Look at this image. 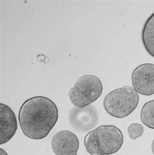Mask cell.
<instances>
[{
  "instance_id": "obj_7",
  "label": "cell",
  "mask_w": 154,
  "mask_h": 155,
  "mask_svg": "<svg viewBox=\"0 0 154 155\" xmlns=\"http://www.w3.org/2000/svg\"><path fill=\"white\" fill-rule=\"evenodd\" d=\"M18 128L16 115L10 107L0 104V145L6 143L15 134Z\"/></svg>"
},
{
  "instance_id": "obj_6",
  "label": "cell",
  "mask_w": 154,
  "mask_h": 155,
  "mask_svg": "<svg viewBox=\"0 0 154 155\" xmlns=\"http://www.w3.org/2000/svg\"><path fill=\"white\" fill-rule=\"evenodd\" d=\"M51 147L56 155H78L79 141L74 133L63 130L53 136Z\"/></svg>"
},
{
  "instance_id": "obj_10",
  "label": "cell",
  "mask_w": 154,
  "mask_h": 155,
  "mask_svg": "<svg viewBox=\"0 0 154 155\" xmlns=\"http://www.w3.org/2000/svg\"><path fill=\"white\" fill-rule=\"evenodd\" d=\"M127 134L131 140H135L144 134V127L138 123H131L127 127Z\"/></svg>"
},
{
  "instance_id": "obj_12",
  "label": "cell",
  "mask_w": 154,
  "mask_h": 155,
  "mask_svg": "<svg viewBox=\"0 0 154 155\" xmlns=\"http://www.w3.org/2000/svg\"><path fill=\"white\" fill-rule=\"evenodd\" d=\"M152 153L154 154V139L152 141Z\"/></svg>"
},
{
  "instance_id": "obj_8",
  "label": "cell",
  "mask_w": 154,
  "mask_h": 155,
  "mask_svg": "<svg viewBox=\"0 0 154 155\" xmlns=\"http://www.w3.org/2000/svg\"><path fill=\"white\" fill-rule=\"evenodd\" d=\"M141 37L145 50L154 58V12L145 22Z\"/></svg>"
},
{
  "instance_id": "obj_11",
  "label": "cell",
  "mask_w": 154,
  "mask_h": 155,
  "mask_svg": "<svg viewBox=\"0 0 154 155\" xmlns=\"http://www.w3.org/2000/svg\"><path fill=\"white\" fill-rule=\"evenodd\" d=\"M0 155H8L7 152L3 149H0Z\"/></svg>"
},
{
  "instance_id": "obj_2",
  "label": "cell",
  "mask_w": 154,
  "mask_h": 155,
  "mask_svg": "<svg viewBox=\"0 0 154 155\" xmlns=\"http://www.w3.org/2000/svg\"><path fill=\"white\" fill-rule=\"evenodd\" d=\"M124 143L122 131L114 125H101L88 132L84 139L91 155H110L117 153Z\"/></svg>"
},
{
  "instance_id": "obj_5",
  "label": "cell",
  "mask_w": 154,
  "mask_h": 155,
  "mask_svg": "<svg viewBox=\"0 0 154 155\" xmlns=\"http://www.w3.org/2000/svg\"><path fill=\"white\" fill-rule=\"evenodd\" d=\"M131 78L136 92L145 96L154 94V64L144 63L138 66L133 72Z\"/></svg>"
},
{
  "instance_id": "obj_3",
  "label": "cell",
  "mask_w": 154,
  "mask_h": 155,
  "mask_svg": "<svg viewBox=\"0 0 154 155\" xmlns=\"http://www.w3.org/2000/svg\"><path fill=\"white\" fill-rule=\"evenodd\" d=\"M139 96L133 87L130 86L118 88L109 93L104 100L105 111L110 115L123 119L130 115L137 107Z\"/></svg>"
},
{
  "instance_id": "obj_9",
  "label": "cell",
  "mask_w": 154,
  "mask_h": 155,
  "mask_svg": "<svg viewBox=\"0 0 154 155\" xmlns=\"http://www.w3.org/2000/svg\"><path fill=\"white\" fill-rule=\"evenodd\" d=\"M142 123L147 127L154 129V100L144 104L140 114Z\"/></svg>"
},
{
  "instance_id": "obj_1",
  "label": "cell",
  "mask_w": 154,
  "mask_h": 155,
  "mask_svg": "<svg viewBox=\"0 0 154 155\" xmlns=\"http://www.w3.org/2000/svg\"><path fill=\"white\" fill-rule=\"evenodd\" d=\"M58 109L49 98L35 97L25 101L18 114L21 129L31 140H42L49 134L58 120Z\"/></svg>"
},
{
  "instance_id": "obj_4",
  "label": "cell",
  "mask_w": 154,
  "mask_h": 155,
  "mask_svg": "<svg viewBox=\"0 0 154 155\" xmlns=\"http://www.w3.org/2000/svg\"><path fill=\"white\" fill-rule=\"evenodd\" d=\"M103 85L98 77L85 75L76 81L68 92L71 103L79 108H84L100 98Z\"/></svg>"
}]
</instances>
